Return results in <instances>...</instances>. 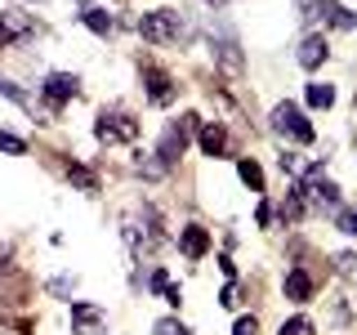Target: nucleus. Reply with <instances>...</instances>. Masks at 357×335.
I'll return each instance as SVG.
<instances>
[{
    "label": "nucleus",
    "instance_id": "1",
    "mask_svg": "<svg viewBox=\"0 0 357 335\" xmlns=\"http://www.w3.org/2000/svg\"><path fill=\"white\" fill-rule=\"evenodd\" d=\"M139 36L152 40V45H174L188 36V22L183 14H174V9H152V14L139 18Z\"/></svg>",
    "mask_w": 357,
    "mask_h": 335
},
{
    "label": "nucleus",
    "instance_id": "2",
    "mask_svg": "<svg viewBox=\"0 0 357 335\" xmlns=\"http://www.w3.org/2000/svg\"><path fill=\"white\" fill-rule=\"evenodd\" d=\"M192 130H197V117H178L174 126H165L161 143H156V161H161V170H170L178 156L188 152V139H192Z\"/></svg>",
    "mask_w": 357,
    "mask_h": 335
},
{
    "label": "nucleus",
    "instance_id": "3",
    "mask_svg": "<svg viewBox=\"0 0 357 335\" xmlns=\"http://www.w3.org/2000/svg\"><path fill=\"white\" fill-rule=\"evenodd\" d=\"M210 54H215V63L223 67V72H232V76L245 67L241 45H237V31H232V27H215V31H210Z\"/></svg>",
    "mask_w": 357,
    "mask_h": 335
},
{
    "label": "nucleus",
    "instance_id": "4",
    "mask_svg": "<svg viewBox=\"0 0 357 335\" xmlns=\"http://www.w3.org/2000/svg\"><path fill=\"white\" fill-rule=\"evenodd\" d=\"M273 130L286 134V139H295V143H312V126L295 103H277L273 107Z\"/></svg>",
    "mask_w": 357,
    "mask_h": 335
},
{
    "label": "nucleus",
    "instance_id": "5",
    "mask_svg": "<svg viewBox=\"0 0 357 335\" xmlns=\"http://www.w3.org/2000/svg\"><path fill=\"white\" fill-rule=\"evenodd\" d=\"M94 134H98V143H134L139 139V121L126 117V112H103Z\"/></svg>",
    "mask_w": 357,
    "mask_h": 335
},
{
    "label": "nucleus",
    "instance_id": "6",
    "mask_svg": "<svg viewBox=\"0 0 357 335\" xmlns=\"http://www.w3.org/2000/svg\"><path fill=\"white\" fill-rule=\"evenodd\" d=\"M331 59V45H326V36L321 31H308L304 40H299V50H295V63L304 67V72H317L321 63Z\"/></svg>",
    "mask_w": 357,
    "mask_h": 335
},
{
    "label": "nucleus",
    "instance_id": "7",
    "mask_svg": "<svg viewBox=\"0 0 357 335\" xmlns=\"http://www.w3.org/2000/svg\"><path fill=\"white\" fill-rule=\"evenodd\" d=\"M31 27H36L31 14H22V9H0V45H14L22 36H31Z\"/></svg>",
    "mask_w": 357,
    "mask_h": 335
},
{
    "label": "nucleus",
    "instance_id": "8",
    "mask_svg": "<svg viewBox=\"0 0 357 335\" xmlns=\"http://www.w3.org/2000/svg\"><path fill=\"white\" fill-rule=\"evenodd\" d=\"M40 89H45V98H50V103L59 107V103H67V98H76V94H81V81H76L72 72H50Z\"/></svg>",
    "mask_w": 357,
    "mask_h": 335
},
{
    "label": "nucleus",
    "instance_id": "9",
    "mask_svg": "<svg viewBox=\"0 0 357 335\" xmlns=\"http://www.w3.org/2000/svg\"><path fill=\"white\" fill-rule=\"evenodd\" d=\"M72 322H76V331L81 335H98L107 327V313L98 308V304H85V299H76L72 304Z\"/></svg>",
    "mask_w": 357,
    "mask_h": 335
},
{
    "label": "nucleus",
    "instance_id": "10",
    "mask_svg": "<svg viewBox=\"0 0 357 335\" xmlns=\"http://www.w3.org/2000/svg\"><path fill=\"white\" fill-rule=\"evenodd\" d=\"M143 85H148V103H156V107H165L174 98V81L161 67H143Z\"/></svg>",
    "mask_w": 357,
    "mask_h": 335
},
{
    "label": "nucleus",
    "instance_id": "11",
    "mask_svg": "<svg viewBox=\"0 0 357 335\" xmlns=\"http://www.w3.org/2000/svg\"><path fill=\"white\" fill-rule=\"evenodd\" d=\"M178 251H183L188 260H201V255L210 251V232L201 228V223H183V228H178Z\"/></svg>",
    "mask_w": 357,
    "mask_h": 335
},
{
    "label": "nucleus",
    "instance_id": "12",
    "mask_svg": "<svg viewBox=\"0 0 357 335\" xmlns=\"http://www.w3.org/2000/svg\"><path fill=\"white\" fill-rule=\"evenodd\" d=\"M282 290H286V299H295V304H308L312 299V277L304 273V268H290V273L282 277Z\"/></svg>",
    "mask_w": 357,
    "mask_h": 335
},
{
    "label": "nucleus",
    "instance_id": "13",
    "mask_svg": "<svg viewBox=\"0 0 357 335\" xmlns=\"http://www.w3.org/2000/svg\"><path fill=\"white\" fill-rule=\"evenodd\" d=\"M201 152L206 156H223V148H228V130L219 126V121H210V126H201Z\"/></svg>",
    "mask_w": 357,
    "mask_h": 335
},
{
    "label": "nucleus",
    "instance_id": "14",
    "mask_svg": "<svg viewBox=\"0 0 357 335\" xmlns=\"http://www.w3.org/2000/svg\"><path fill=\"white\" fill-rule=\"evenodd\" d=\"M237 174H241V184L250 188V193H264V170H259V161H255V156H241V161H237Z\"/></svg>",
    "mask_w": 357,
    "mask_h": 335
},
{
    "label": "nucleus",
    "instance_id": "15",
    "mask_svg": "<svg viewBox=\"0 0 357 335\" xmlns=\"http://www.w3.org/2000/svg\"><path fill=\"white\" fill-rule=\"evenodd\" d=\"M304 98H308V107H321V112H326V107L335 103V89H331L326 81H312V85L304 89Z\"/></svg>",
    "mask_w": 357,
    "mask_h": 335
},
{
    "label": "nucleus",
    "instance_id": "16",
    "mask_svg": "<svg viewBox=\"0 0 357 335\" xmlns=\"http://www.w3.org/2000/svg\"><path fill=\"white\" fill-rule=\"evenodd\" d=\"M85 27L89 31H94V36H107V31H112V14H107V9H85Z\"/></svg>",
    "mask_w": 357,
    "mask_h": 335
},
{
    "label": "nucleus",
    "instance_id": "17",
    "mask_svg": "<svg viewBox=\"0 0 357 335\" xmlns=\"http://www.w3.org/2000/svg\"><path fill=\"white\" fill-rule=\"evenodd\" d=\"M67 179H72L76 188H85V193H94V188H98L94 170H85V165H67Z\"/></svg>",
    "mask_w": 357,
    "mask_h": 335
},
{
    "label": "nucleus",
    "instance_id": "18",
    "mask_svg": "<svg viewBox=\"0 0 357 335\" xmlns=\"http://www.w3.org/2000/svg\"><path fill=\"white\" fill-rule=\"evenodd\" d=\"M0 94L9 98V103H18V107H27V112H36V103H31L27 94H22V89L14 85V81H5V76H0Z\"/></svg>",
    "mask_w": 357,
    "mask_h": 335
},
{
    "label": "nucleus",
    "instance_id": "19",
    "mask_svg": "<svg viewBox=\"0 0 357 335\" xmlns=\"http://www.w3.org/2000/svg\"><path fill=\"white\" fill-rule=\"evenodd\" d=\"M335 228H340L344 237H357V206H349V210H340V219H335Z\"/></svg>",
    "mask_w": 357,
    "mask_h": 335
},
{
    "label": "nucleus",
    "instance_id": "20",
    "mask_svg": "<svg viewBox=\"0 0 357 335\" xmlns=\"http://www.w3.org/2000/svg\"><path fill=\"white\" fill-rule=\"evenodd\" d=\"M312 331H317V327H312L308 318H290V322H282V331H277V335H312Z\"/></svg>",
    "mask_w": 357,
    "mask_h": 335
},
{
    "label": "nucleus",
    "instance_id": "21",
    "mask_svg": "<svg viewBox=\"0 0 357 335\" xmlns=\"http://www.w3.org/2000/svg\"><path fill=\"white\" fill-rule=\"evenodd\" d=\"M152 335H188V327H183L178 318H161V322L152 327Z\"/></svg>",
    "mask_w": 357,
    "mask_h": 335
},
{
    "label": "nucleus",
    "instance_id": "22",
    "mask_svg": "<svg viewBox=\"0 0 357 335\" xmlns=\"http://www.w3.org/2000/svg\"><path fill=\"white\" fill-rule=\"evenodd\" d=\"M0 152H14V156H22L27 152V143L18 139V134H9V130H0Z\"/></svg>",
    "mask_w": 357,
    "mask_h": 335
},
{
    "label": "nucleus",
    "instance_id": "23",
    "mask_svg": "<svg viewBox=\"0 0 357 335\" xmlns=\"http://www.w3.org/2000/svg\"><path fill=\"white\" fill-rule=\"evenodd\" d=\"M331 27H340V31H353L357 27V14H353V9H335V18H331Z\"/></svg>",
    "mask_w": 357,
    "mask_h": 335
},
{
    "label": "nucleus",
    "instance_id": "24",
    "mask_svg": "<svg viewBox=\"0 0 357 335\" xmlns=\"http://www.w3.org/2000/svg\"><path fill=\"white\" fill-rule=\"evenodd\" d=\"M282 170L286 174H299V170H308V165L299 161V152H282Z\"/></svg>",
    "mask_w": 357,
    "mask_h": 335
},
{
    "label": "nucleus",
    "instance_id": "25",
    "mask_svg": "<svg viewBox=\"0 0 357 335\" xmlns=\"http://www.w3.org/2000/svg\"><path fill=\"white\" fill-rule=\"evenodd\" d=\"M50 290H54V295H72V290H76V277H54Z\"/></svg>",
    "mask_w": 357,
    "mask_h": 335
},
{
    "label": "nucleus",
    "instance_id": "26",
    "mask_svg": "<svg viewBox=\"0 0 357 335\" xmlns=\"http://www.w3.org/2000/svg\"><path fill=\"white\" fill-rule=\"evenodd\" d=\"M232 335H259V322H255V318H237V327H232Z\"/></svg>",
    "mask_w": 357,
    "mask_h": 335
},
{
    "label": "nucleus",
    "instance_id": "27",
    "mask_svg": "<svg viewBox=\"0 0 357 335\" xmlns=\"http://www.w3.org/2000/svg\"><path fill=\"white\" fill-rule=\"evenodd\" d=\"M219 304H223V308H232V304H237V282H228V286H223V295H219Z\"/></svg>",
    "mask_w": 357,
    "mask_h": 335
},
{
    "label": "nucleus",
    "instance_id": "28",
    "mask_svg": "<svg viewBox=\"0 0 357 335\" xmlns=\"http://www.w3.org/2000/svg\"><path fill=\"white\" fill-rule=\"evenodd\" d=\"M165 286H170V277H165V268H156V273H152V290H165Z\"/></svg>",
    "mask_w": 357,
    "mask_h": 335
},
{
    "label": "nucleus",
    "instance_id": "29",
    "mask_svg": "<svg viewBox=\"0 0 357 335\" xmlns=\"http://www.w3.org/2000/svg\"><path fill=\"white\" fill-rule=\"evenodd\" d=\"M255 219H259V228H268V223H273V206L264 201V206H259V215H255Z\"/></svg>",
    "mask_w": 357,
    "mask_h": 335
},
{
    "label": "nucleus",
    "instance_id": "30",
    "mask_svg": "<svg viewBox=\"0 0 357 335\" xmlns=\"http://www.w3.org/2000/svg\"><path fill=\"white\" fill-rule=\"evenodd\" d=\"M206 5H215V9H219V5H228V0H206Z\"/></svg>",
    "mask_w": 357,
    "mask_h": 335
},
{
    "label": "nucleus",
    "instance_id": "31",
    "mask_svg": "<svg viewBox=\"0 0 357 335\" xmlns=\"http://www.w3.org/2000/svg\"><path fill=\"white\" fill-rule=\"evenodd\" d=\"M0 335H14V331H5V327H0Z\"/></svg>",
    "mask_w": 357,
    "mask_h": 335
}]
</instances>
